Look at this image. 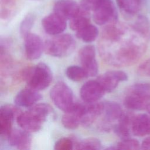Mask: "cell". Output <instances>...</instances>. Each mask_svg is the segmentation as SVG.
Here are the masks:
<instances>
[{
	"mask_svg": "<svg viewBox=\"0 0 150 150\" xmlns=\"http://www.w3.org/2000/svg\"><path fill=\"white\" fill-rule=\"evenodd\" d=\"M141 148L144 149H150V136L146 138L141 144Z\"/></svg>",
	"mask_w": 150,
	"mask_h": 150,
	"instance_id": "obj_34",
	"label": "cell"
},
{
	"mask_svg": "<svg viewBox=\"0 0 150 150\" xmlns=\"http://www.w3.org/2000/svg\"><path fill=\"white\" fill-rule=\"evenodd\" d=\"M53 11L64 19H71L80 13L81 6L74 0H57Z\"/></svg>",
	"mask_w": 150,
	"mask_h": 150,
	"instance_id": "obj_14",
	"label": "cell"
},
{
	"mask_svg": "<svg viewBox=\"0 0 150 150\" xmlns=\"http://www.w3.org/2000/svg\"><path fill=\"white\" fill-rule=\"evenodd\" d=\"M132 27L137 32L146 36L150 30V22L146 16L140 15Z\"/></svg>",
	"mask_w": 150,
	"mask_h": 150,
	"instance_id": "obj_28",
	"label": "cell"
},
{
	"mask_svg": "<svg viewBox=\"0 0 150 150\" xmlns=\"http://www.w3.org/2000/svg\"><path fill=\"white\" fill-rule=\"evenodd\" d=\"M17 107L11 104H5L0 109V133L1 137L8 139L12 131V122L15 117L21 113Z\"/></svg>",
	"mask_w": 150,
	"mask_h": 150,
	"instance_id": "obj_7",
	"label": "cell"
},
{
	"mask_svg": "<svg viewBox=\"0 0 150 150\" xmlns=\"http://www.w3.org/2000/svg\"><path fill=\"white\" fill-rule=\"evenodd\" d=\"M31 1H37V0H31Z\"/></svg>",
	"mask_w": 150,
	"mask_h": 150,
	"instance_id": "obj_36",
	"label": "cell"
},
{
	"mask_svg": "<svg viewBox=\"0 0 150 150\" xmlns=\"http://www.w3.org/2000/svg\"><path fill=\"white\" fill-rule=\"evenodd\" d=\"M134 116L131 112H124L118 122L113 126L114 132L117 135L122 139L129 138L132 132V124Z\"/></svg>",
	"mask_w": 150,
	"mask_h": 150,
	"instance_id": "obj_19",
	"label": "cell"
},
{
	"mask_svg": "<svg viewBox=\"0 0 150 150\" xmlns=\"http://www.w3.org/2000/svg\"><path fill=\"white\" fill-rule=\"evenodd\" d=\"M98 35L97 28L91 23L76 32V36L85 42L94 41Z\"/></svg>",
	"mask_w": 150,
	"mask_h": 150,
	"instance_id": "obj_21",
	"label": "cell"
},
{
	"mask_svg": "<svg viewBox=\"0 0 150 150\" xmlns=\"http://www.w3.org/2000/svg\"><path fill=\"white\" fill-rule=\"evenodd\" d=\"M140 148L139 142L135 139L125 138L119 142L115 147L110 148V149H138Z\"/></svg>",
	"mask_w": 150,
	"mask_h": 150,
	"instance_id": "obj_30",
	"label": "cell"
},
{
	"mask_svg": "<svg viewBox=\"0 0 150 150\" xmlns=\"http://www.w3.org/2000/svg\"><path fill=\"white\" fill-rule=\"evenodd\" d=\"M21 77L26 81L28 87L38 91L47 87L53 78L50 67L43 63L25 69L21 73Z\"/></svg>",
	"mask_w": 150,
	"mask_h": 150,
	"instance_id": "obj_3",
	"label": "cell"
},
{
	"mask_svg": "<svg viewBox=\"0 0 150 150\" xmlns=\"http://www.w3.org/2000/svg\"><path fill=\"white\" fill-rule=\"evenodd\" d=\"M104 108V103H90L84 104V110L81 125L84 127L90 126L101 115Z\"/></svg>",
	"mask_w": 150,
	"mask_h": 150,
	"instance_id": "obj_18",
	"label": "cell"
},
{
	"mask_svg": "<svg viewBox=\"0 0 150 150\" xmlns=\"http://www.w3.org/2000/svg\"><path fill=\"white\" fill-rule=\"evenodd\" d=\"M16 0H0V16L3 19L9 18L13 13Z\"/></svg>",
	"mask_w": 150,
	"mask_h": 150,
	"instance_id": "obj_27",
	"label": "cell"
},
{
	"mask_svg": "<svg viewBox=\"0 0 150 150\" xmlns=\"http://www.w3.org/2000/svg\"><path fill=\"white\" fill-rule=\"evenodd\" d=\"M84 110V104L76 103L67 111H65L62 118L63 126L67 129H73L81 124Z\"/></svg>",
	"mask_w": 150,
	"mask_h": 150,
	"instance_id": "obj_12",
	"label": "cell"
},
{
	"mask_svg": "<svg viewBox=\"0 0 150 150\" xmlns=\"http://www.w3.org/2000/svg\"><path fill=\"white\" fill-rule=\"evenodd\" d=\"M10 145L18 149L28 150L30 148L32 138L29 132L23 129L12 131L8 138Z\"/></svg>",
	"mask_w": 150,
	"mask_h": 150,
	"instance_id": "obj_17",
	"label": "cell"
},
{
	"mask_svg": "<svg viewBox=\"0 0 150 150\" xmlns=\"http://www.w3.org/2000/svg\"><path fill=\"white\" fill-rule=\"evenodd\" d=\"M75 146L76 149H100L102 146L100 141L93 137L77 141L76 142Z\"/></svg>",
	"mask_w": 150,
	"mask_h": 150,
	"instance_id": "obj_26",
	"label": "cell"
},
{
	"mask_svg": "<svg viewBox=\"0 0 150 150\" xmlns=\"http://www.w3.org/2000/svg\"><path fill=\"white\" fill-rule=\"evenodd\" d=\"M128 79L127 74L120 70L107 71L100 76L97 80L101 85L105 92H111L118 86L120 81H126Z\"/></svg>",
	"mask_w": 150,
	"mask_h": 150,
	"instance_id": "obj_13",
	"label": "cell"
},
{
	"mask_svg": "<svg viewBox=\"0 0 150 150\" xmlns=\"http://www.w3.org/2000/svg\"><path fill=\"white\" fill-rule=\"evenodd\" d=\"M119 8L128 15L137 13L141 8V0H116Z\"/></svg>",
	"mask_w": 150,
	"mask_h": 150,
	"instance_id": "obj_23",
	"label": "cell"
},
{
	"mask_svg": "<svg viewBox=\"0 0 150 150\" xmlns=\"http://www.w3.org/2000/svg\"><path fill=\"white\" fill-rule=\"evenodd\" d=\"M105 90L97 80H89L81 87L80 94L81 99L86 103L97 102L104 94Z\"/></svg>",
	"mask_w": 150,
	"mask_h": 150,
	"instance_id": "obj_9",
	"label": "cell"
},
{
	"mask_svg": "<svg viewBox=\"0 0 150 150\" xmlns=\"http://www.w3.org/2000/svg\"><path fill=\"white\" fill-rule=\"evenodd\" d=\"M79 57L81 67L87 73L88 77L96 76L98 66L96 59V49L93 45H86L80 49Z\"/></svg>",
	"mask_w": 150,
	"mask_h": 150,
	"instance_id": "obj_8",
	"label": "cell"
},
{
	"mask_svg": "<svg viewBox=\"0 0 150 150\" xmlns=\"http://www.w3.org/2000/svg\"><path fill=\"white\" fill-rule=\"evenodd\" d=\"M42 25L47 34L53 36L62 33L67 26L66 19L54 12L43 18Z\"/></svg>",
	"mask_w": 150,
	"mask_h": 150,
	"instance_id": "obj_10",
	"label": "cell"
},
{
	"mask_svg": "<svg viewBox=\"0 0 150 150\" xmlns=\"http://www.w3.org/2000/svg\"><path fill=\"white\" fill-rule=\"evenodd\" d=\"M90 23L89 18V12L86 11L81 7L80 13L76 16L70 19V27L74 30L77 32L86 25Z\"/></svg>",
	"mask_w": 150,
	"mask_h": 150,
	"instance_id": "obj_22",
	"label": "cell"
},
{
	"mask_svg": "<svg viewBox=\"0 0 150 150\" xmlns=\"http://www.w3.org/2000/svg\"><path fill=\"white\" fill-rule=\"evenodd\" d=\"M73 141L69 138H62L59 139L54 145L56 150H70L73 149Z\"/></svg>",
	"mask_w": 150,
	"mask_h": 150,
	"instance_id": "obj_31",
	"label": "cell"
},
{
	"mask_svg": "<svg viewBox=\"0 0 150 150\" xmlns=\"http://www.w3.org/2000/svg\"><path fill=\"white\" fill-rule=\"evenodd\" d=\"M35 21V16L32 13L28 14L22 20L19 27V31L21 36L25 37L30 33Z\"/></svg>",
	"mask_w": 150,
	"mask_h": 150,
	"instance_id": "obj_29",
	"label": "cell"
},
{
	"mask_svg": "<svg viewBox=\"0 0 150 150\" xmlns=\"http://www.w3.org/2000/svg\"><path fill=\"white\" fill-rule=\"evenodd\" d=\"M132 132L138 137L150 134V114H140L135 115L132 124Z\"/></svg>",
	"mask_w": 150,
	"mask_h": 150,
	"instance_id": "obj_20",
	"label": "cell"
},
{
	"mask_svg": "<svg viewBox=\"0 0 150 150\" xmlns=\"http://www.w3.org/2000/svg\"><path fill=\"white\" fill-rule=\"evenodd\" d=\"M127 91L150 100V82L134 84L131 86Z\"/></svg>",
	"mask_w": 150,
	"mask_h": 150,
	"instance_id": "obj_24",
	"label": "cell"
},
{
	"mask_svg": "<svg viewBox=\"0 0 150 150\" xmlns=\"http://www.w3.org/2000/svg\"><path fill=\"white\" fill-rule=\"evenodd\" d=\"M67 77L73 81H80L88 77V75L82 67L70 66L66 70Z\"/></svg>",
	"mask_w": 150,
	"mask_h": 150,
	"instance_id": "obj_25",
	"label": "cell"
},
{
	"mask_svg": "<svg viewBox=\"0 0 150 150\" xmlns=\"http://www.w3.org/2000/svg\"><path fill=\"white\" fill-rule=\"evenodd\" d=\"M52 107L47 104H35L28 111L21 112L16 118L18 125L28 132H37L52 112Z\"/></svg>",
	"mask_w": 150,
	"mask_h": 150,
	"instance_id": "obj_2",
	"label": "cell"
},
{
	"mask_svg": "<svg viewBox=\"0 0 150 150\" xmlns=\"http://www.w3.org/2000/svg\"><path fill=\"white\" fill-rule=\"evenodd\" d=\"M76 42L69 34H59L47 39L44 43L45 52L53 57H62L70 54L74 50Z\"/></svg>",
	"mask_w": 150,
	"mask_h": 150,
	"instance_id": "obj_4",
	"label": "cell"
},
{
	"mask_svg": "<svg viewBox=\"0 0 150 150\" xmlns=\"http://www.w3.org/2000/svg\"><path fill=\"white\" fill-rule=\"evenodd\" d=\"M41 98L42 96L38 90L28 87L18 93L15 97V103L19 107H31Z\"/></svg>",
	"mask_w": 150,
	"mask_h": 150,
	"instance_id": "obj_16",
	"label": "cell"
},
{
	"mask_svg": "<svg viewBox=\"0 0 150 150\" xmlns=\"http://www.w3.org/2000/svg\"><path fill=\"white\" fill-rule=\"evenodd\" d=\"M146 110H147V111L148 112V113L150 114V103L148 104V105L147 106V107H146Z\"/></svg>",
	"mask_w": 150,
	"mask_h": 150,
	"instance_id": "obj_35",
	"label": "cell"
},
{
	"mask_svg": "<svg viewBox=\"0 0 150 150\" xmlns=\"http://www.w3.org/2000/svg\"><path fill=\"white\" fill-rule=\"evenodd\" d=\"M145 37L133 27L117 22L110 23L102 30L98 44L101 57L114 66L132 65L146 51Z\"/></svg>",
	"mask_w": 150,
	"mask_h": 150,
	"instance_id": "obj_1",
	"label": "cell"
},
{
	"mask_svg": "<svg viewBox=\"0 0 150 150\" xmlns=\"http://www.w3.org/2000/svg\"><path fill=\"white\" fill-rule=\"evenodd\" d=\"M92 11L93 20L97 25L117 22V13L111 0H100Z\"/></svg>",
	"mask_w": 150,
	"mask_h": 150,
	"instance_id": "obj_6",
	"label": "cell"
},
{
	"mask_svg": "<svg viewBox=\"0 0 150 150\" xmlns=\"http://www.w3.org/2000/svg\"><path fill=\"white\" fill-rule=\"evenodd\" d=\"M120 105L115 102L108 101L104 103V108L101 115H103L104 124L103 128L108 129L110 128V124L118 121L124 114Z\"/></svg>",
	"mask_w": 150,
	"mask_h": 150,
	"instance_id": "obj_15",
	"label": "cell"
},
{
	"mask_svg": "<svg viewBox=\"0 0 150 150\" xmlns=\"http://www.w3.org/2000/svg\"><path fill=\"white\" fill-rule=\"evenodd\" d=\"M100 0H81V7L87 11H93Z\"/></svg>",
	"mask_w": 150,
	"mask_h": 150,
	"instance_id": "obj_33",
	"label": "cell"
},
{
	"mask_svg": "<svg viewBox=\"0 0 150 150\" xmlns=\"http://www.w3.org/2000/svg\"><path fill=\"white\" fill-rule=\"evenodd\" d=\"M138 71L140 74L150 77V58L139 65Z\"/></svg>",
	"mask_w": 150,
	"mask_h": 150,
	"instance_id": "obj_32",
	"label": "cell"
},
{
	"mask_svg": "<svg viewBox=\"0 0 150 150\" xmlns=\"http://www.w3.org/2000/svg\"><path fill=\"white\" fill-rule=\"evenodd\" d=\"M26 56L30 60L39 59L44 50V43L41 38L35 33H29L24 37Z\"/></svg>",
	"mask_w": 150,
	"mask_h": 150,
	"instance_id": "obj_11",
	"label": "cell"
},
{
	"mask_svg": "<svg viewBox=\"0 0 150 150\" xmlns=\"http://www.w3.org/2000/svg\"><path fill=\"white\" fill-rule=\"evenodd\" d=\"M50 97L54 105L64 112L69 110L74 104L71 88L62 81L57 82L52 87Z\"/></svg>",
	"mask_w": 150,
	"mask_h": 150,
	"instance_id": "obj_5",
	"label": "cell"
}]
</instances>
